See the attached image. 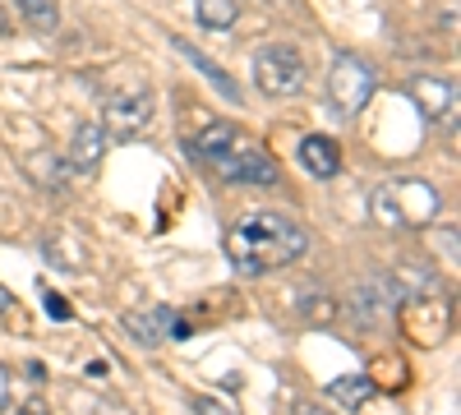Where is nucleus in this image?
Segmentation results:
<instances>
[{"label":"nucleus","instance_id":"f257e3e1","mask_svg":"<svg viewBox=\"0 0 461 415\" xmlns=\"http://www.w3.org/2000/svg\"><path fill=\"white\" fill-rule=\"evenodd\" d=\"M304 249H310L304 226H295L282 212H254L226 236V254H230V263H236V273H245V277L291 268Z\"/></svg>","mask_w":461,"mask_h":415},{"label":"nucleus","instance_id":"f03ea898","mask_svg":"<svg viewBox=\"0 0 461 415\" xmlns=\"http://www.w3.org/2000/svg\"><path fill=\"white\" fill-rule=\"evenodd\" d=\"M378 88V74L369 60H360L356 51H337L332 69H328V102L341 111V116H360V111L369 106Z\"/></svg>","mask_w":461,"mask_h":415},{"label":"nucleus","instance_id":"7ed1b4c3","mask_svg":"<svg viewBox=\"0 0 461 415\" xmlns=\"http://www.w3.org/2000/svg\"><path fill=\"white\" fill-rule=\"evenodd\" d=\"M304 79H310V65H304V56L286 42H273L254 56V84L267 97H300Z\"/></svg>","mask_w":461,"mask_h":415},{"label":"nucleus","instance_id":"20e7f679","mask_svg":"<svg viewBox=\"0 0 461 415\" xmlns=\"http://www.w3.org/2000/svg\"><path fill=\"white\" fill-rule=\"evenodd\" d=\"M152 111H158V102H152L148 88H125V93H111L106 106H102V130L111 139H139L152 121Z\"/></svg>","mask_w":461,"mask_h":415},{"label":"nucleus","instance_id":"39448f33","mask_svg":"<svg viewBox=\"0 0 461 415\" xmlns=\"http://www.w3.org/2000/svg\"><path fill=\"white\" fill-rule=\"evenodd\" d=\"M402 286H397V277H388V273H369V277H360L356 286H351V314H356V323L360 328H374L378 323V314L383 310H393V305H402Z\"/></svg>","mask_w":461,"mask_h":415},{"label":"nucleus","instance_id":"423d86ee","mask_svg":"<svg viewBox=\"0 0 461 415\" xmlns=\"http://www.w3.org/2000/svg\"><path fill=\"white\" fill-rule=\"evenodd\" d=\"M212 167L230 185H277V167L263 148H230V153H221Z\"/></svg>","mask_w":461,"mask_h":415},{"label":"nucleus","instance_id":"0eeeda50","mask_svg":"<svg viewBox=\"0 0 461 415\" xmlns=\"http://www.w3.org/2000/svg\"><path fill=\"white\" fill-rule=\"evenodd\" d=\"M388 194H393V208L402 217V226H420V221H429L438 212V190L425 180H402V185H388Z\"/></svg>","mask_w":461,"mask_h":415},{"label":"nucleus","instance_id":"6e6552de","mask_svg":"<svg viewBox=\"0 0 461 415\" xmlns=\"http://www.w3.org/2000/svg\"><path fill=\"white\" fill-rule=\"evenodd\" d=\"M102 158H106V130L97 121H84L79 130H74V139H69V162L65 167L93 176L102 167Z\"/></svg>","mask_w":461,"mask_h":415},{"label":"nucleus","instance_id":"1a4fd4ad","mask_svg":"<svg viewBox=\"0 0 461 415\" xmlns=\"http://www.w3.org/2000/svg\"><path fill=\"white\" fill-rule=\"evenodd\" d=\"M411 97H415V106L425 111L429 121H443V116H452V111H456L452 79H429V74H420V79H411Z\"/></svg>","mask_w":461,"mask_h":415},{"label":"nucleus","instance_id":"9d476101","mask_svg":"<svg viewBox=\"0 0 461 415\" xmlns=\"http://www.w3.org/2000/svg\"><path fill=\"white\" fill-rule=\"evenodd\" d=\"M300 167L310 176H319V180H332L341 171V148L328 134H304L300 139Z\"/></svg>","mask_w":461,"mask_h":415},{"label":"nucleus","instance_id":"9b49d317","mask_svg":"<svg viewBox=\"0 0 461 415\" xmlns=\"http://www.w3.org/2000/svg\"><path fill=\"white\" fill-rule=\"evenodd\" d=\"M171 47H176V51H180V56H185L189 65H194V69H203L208 79H212V84L221 88V97H226V102H236V106L245 102V97H240V88H236V79H230V74H226L221 65H212V60H208V56H203V51H199L194 42H185V37H171Z\"/></svg>","mask_w":461,"mask_h":415},{"label":"nucleus","instance_id":"f8f14e48","mask_svg":"<svg viewBox=\"0 0 461 415\" xmlns=\"http://www.w3.org/2000/svg\"><path fill=\"white\" fill-rule=\"evenodd\" d=\"M185 148H189L199 162H217L221 153H230V148H236V130H230V125H208L199 139H189Z\"/></svg>","mask_w":461,"mask_h":415},{"label":"nucleus","instance_id":"ddd939ff","mask_svg":"<svg viewBox=\"0 0 461 415\" xmlns=\"http://www.w3.org/2000/svg\"><path fill=\"white\" fill-rule=\"evenodd\" d=\"M194 19L212 32H226L240 19V0H194Z\"/></svg>","mask_w":461,"mask_h":415},{"label":"nucleus","instance_id":"4468645a","mask_svg":"<svg viewBox=\"0 0 461 415\" xmlns=\"http://www.w3.org/2000/svg\"><path fill=\"white\" fill-rule=\"evenodd\" d=\"M332 397L346 410H360L374 397V379H369V374H341V379H332Z\"/></svg>","mask_w":461,"mask_h":415},{"label":"nucleus","instance_id":"2eb2a0df","mask_svg":"<svg viewBox=\"0 0 461 415\" xmlns=\"http://www.w3.org/2000/svg\"><path fill=\"white\" fill-rule=\"evenodd\" d=\"M14 10L23 14V23L32 32H56L60 28V5L56 0H14Z\"/></svg>","mask_w":461,"mask_h":415},{"label":"nucleus","instance_id":"dca6fc26","mask_svg":"<svg viewBox=\"0 0 461 415\" xmlns=\"http://www.w3.org/2000/svg\"><path fill=\"white\" fill-rule=\"evenodd\" d=\"M162 323H167V310H152V314L130 310V314H125V328L139 337L143 347H162Z\"/></svg>","mask_w":461,"mask_h":415},{"label":"nucleus","instance_id":"f3484780","mask_svg":"<svg viewBox=\"0 0 461 415\" xmlns=\"http://www.w3.org/2000/svg\"><path fill=\"white\" fill-rule=\"evenodd\" d=\"M194 415H240L236 406H226L217 397H194Z\"/></svg>","mask_w":461,"mask_h":415},{"label":"nucleus","instance_id":"a211bd4d","mask_svg":"<svg viewBox=\"0 0 461 415\" xmlns=\"http://www.w3.org/2000/svg\"><path fill=\"white\" fill-rule=\"evenodd\" d=\"M47 310H51V319H60V323L69 319V305H65V300H60L56 291H47Z\"/></svg>","mask_w":461,"mask_h":415},{"label":"nucleus","instance_id":"6ab92c4d","mask_svg":"<svg viewBox=\"0 0 461 415\" xmlns=\"http://www.w3.org/2000/svg\"><path fill=\"white\" fill-rule=\"evenodd\" d=\"M291 415H332V410H323L314 401H291Z\"/></svg>","mask_w":461,"mask_h":415},{"label":"nucleus","instance_id":"aec40b11","mask_svg":"<svg viewBox=\"0 0 461 415\" xmlns=\"http://www.w3.org/2000/svg\"><path fill=\"white\" fill-rule=\"evenodd\" d=\"M19 415H51V410H47L42 401H23V406H19Z\"/></svg>","mask_w":461,"mask_h":415},{"label":"nucleus","instance_id":"412c9836","mask_svg":"<svg viewBox=\"0 0 461 415\" xmlns=\"http://www.w3.org/2000/svg\"><path fill=\"white\" fill-rule=\"evenodd\" d=\"M10 401V374H5V365H0V406Z\"/></svg>","mask_w":461,"mask_h":415},{"label":"nucleus","instance_id":"4be33fe9","mask_svg":"<svg viewBox=\"0 0 461 415\" xmlns=\"http://www.w3.org/2000/svg\"><path fill=\"white\" fill-rule=\"evenodd\" d=\"M10 305H14V300H10V291H5V286H0V319H5V314H10Z\"/></svg>","mask_w":461,"mask_h":415},{"label":"nucleus","instance_id":"5701e85b","mask_svg":"<svg viewBox=\"0 0 461 415\" xmlns=\"http://www.w3.org/2000/svg\"><path fill=\"white\" fill-rule=\"evenodd\" d=\"M0 37H10V14L0 10Z\"/></svg>","mask_w":461,"mask_h":415}]
</instances>
